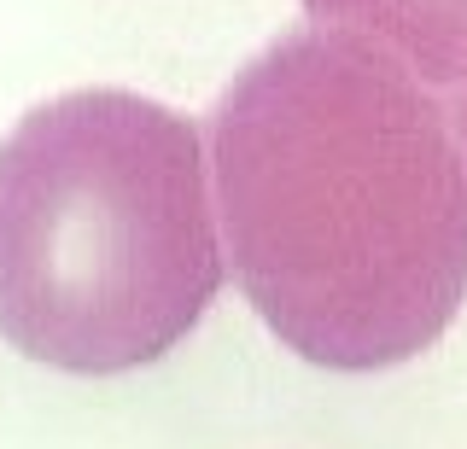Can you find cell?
<instances>
[{
    "label": "cell",
    "instance_id": "1",
    "mask_svg": "<svg viewBox=\"0 0 467 449\" xmlns=\"http://www.w3.org/2000/svg\"><path fill=\"white\" fill-rule=\"evenodd\" d=\"M211 199L234 286L292 356L379 373L467 303V152L444 94L350 30L275 36L223 82Z\"/></svg>",
    "mask_w": 467,
    "mask_h": 449
},
{
    "label": "cell",
    "instance_id": "2",
    "mask_svg": "<svg viewBox=\"0 0 467 449\" xmlns=\"http://www.w3.org/2000/svg\"><path fill=\"white\" fill-rule=\"evenodd\" d=\"M204 123L135 88H70L0 135V339L58 373L170 356L216 292Z\"/></svg>",
    "mask_w": 467,
    "mask_h": 449
},
{
    "label": "cell",
    "instance_id": "3",
    "mask_svg": "<svg viewBox=\"0 0 467 449\" xmlns=\"http://www.w3.org/2000/svg\"><path fill=\"white\" fill-rule=\"evenodd\" d=\"M310 24L386 47L432 94L467 82V0H304Z\"/></svg>",
    "mask_w": 467,
    "mask_h": 449
},
{
    "label": "cell",
    "instance_id": "4",
    "mask_svg": "<svg viewBox=\"0 0 467 449\" xmlns=\"http://www.w3.org/2000/svg\"><path fill=\"white\" fill-rule=\"evenodd\" d=\"M450 123H456V140H462V152H467V82L456 88V106H450Z\"/></svg>",
    "mask_w": 467,
    "mask_h": 449
}]
</instances>
